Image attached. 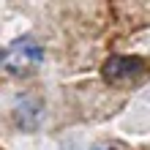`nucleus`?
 Instances as JSON below:
<instances>
[{"label":"nucleus","mask_w":150,"mask_h":150,"mask_svg":"<svg viewBox=\"0 0 150 150\" xmlns=\"http://www.w3.org/2000/svg\"><path fill=\"white\" fill-rule=\"evenodd\" d=\"M41 60H44V49L36 38H16L3 52V68L14 76L33 74L41 66Z\"/></svg>","instance_id":"1"},{"label":"nucleus","mask_w":150,"mask_h":150,"mask_svg":"<svg viewBox=\"0 0 150 150\" xmlns=\"http://www.w3.org/2000/svg\"><path fill=\"white\" fill-rule=\"evenodd\" d=\"M145 71V60L142 57H131V55H112L104 63V79L112 85H123L137 79Z\"/></svg>","instance_id":"2"},{"label":"nucleus","mask_w":150,"mask_h":150,"mask_svg":"<svg viewBox=\"0 0 150 150\" xmlns=\"http://www.w3.org/2000/svg\"><path fill=\"white\" fill-rule=\"evenodd\" d=\"M93 150H120V147L117 145H96Z\"/></svg>","instance_id":"3"}]
</instances>
